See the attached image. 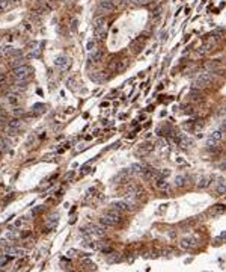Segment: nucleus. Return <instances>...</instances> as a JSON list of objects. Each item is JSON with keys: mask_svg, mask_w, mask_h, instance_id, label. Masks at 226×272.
Masks as SVG:
<instances>
[{"mask_svg": "<svg viewBox=\"0 0 226 272\" xmlns=\"http://www.w3.org/2000/svg\"><path fill=\"white\" fill-rule=\"evenodd\" d=\"M6 100H8V103H9L11 106H17V104H18V101H20V97H18L15 92H9V94L6 95Z\"/></svg>", "mask_w": 226, "mask_h": 272, "instance_id": "12", "label": "nucleus"}, {"mask_svg": "<svg viewBox=\"0 0 226 272\" xmlns=\"http://www.w3.org/2000/svg\"><path fill=\"white\" fill-rule=\"evenodd\" d=\"M208 185H210V179L208 177H202L201 180H199V183H197L199 188H206Z\"/></svg>", "mask_w": 226, "mask_h": 272, "instance_id": "23", "label": "nucleus"}, {"mask_svg": "<svg viewBox=\"0 0 226 272\" xmlns=\"http://www.w3.org/2000/svg\"><path fill=\"white\" fill-rule=\"evenodd\" d=\"M101 58H103V53H101L100 50H97V51H93V53L89 55V60H91V62H93V64H98L100 60H101Z\"/></svg>", "mask_w": 226, "mask_h": 272, "instance_id": "14", "label": "nucleus"}, {"mask_svg": "<svg viewBox=\"0 0 226 272\" xmlns=\"http://www.w3.org/2000/svg\"><path fill=\"white\" fill-rule=\"evenodd\" d=\"M91 171V168H89V166H84V168H83V171H82V175H84V174H88Z\"/></svg>", "mask_w": 226, "mask_h": 272, "instance_id": "29", "label": "nucleus"}, {"mask_svg": "<svg viewBox=\"0 0 226 272\" xmlns=\"http://www.w3.org/2000/svg\"><path fill=\"white\" fill-rule=\"evenodd\" d=\"M106 23H104V18L103 17H98V18H95V21H93V29H98V27H101V26H104Z\"/></svg>", "mask_w": 226, "mask_h": 272, "instance_id": "20", "label": "nucleus"}, {"mask_svg": "<svg viewBox=\"0 0 226 272\" xmlns=\"http://www.w3.org/2000/svg\"><path fill=\"white\" fill-rule=\"evenodd\" d=\"M197 245V242H196V239L195 238H192V236H188V238H184L181 240V247L184 248V250H192V248H195Z\"/></svg>", "mask_w": 226, "mask_h": 272, "instance_id": "7", "label": "nucleus"}, {"mask_svg": "<svg viewBox=\"0 0 226 272\" xmlns=\"http://www.w3.org/2000/svg\"><path fill=\"white\" fill-rule=\"evenodd\" d=\"M89 231H91V234H95V236H104L107 233V227L106 225H92V227H89Z\"/></svg>", "mask_w": 226, "mask_h": 272, "instance_id": "8", "label": "nucleus"}, {"mask_svg": "<svg viewBox=\"0 0 226 272\" xmlns=\"http://www.w3.org/2000/svg\"><path fill=\"white\" fill-rule=\"evenodd\" d=\"M3 80H5V76L2 74V76H0V82H3Z\"/></svg>", "mask_w": 226, "mask_h": 272, "instance_id": "35", "label": "nucleus"}, {"mask_svg": "<svg viewBox=\"0 0 226 272\" xmlns=\"http://www.w3.org/2000/svg\"><path fill=\"white\" fill-rule=\"evenodd\" d=\"M3 56H5V55H3V48L0 47V58H3Z\"/></svg>", "mask_w": 226, "mask_h": 272, "instance_id": "33", "label": "nucleus"}, {"mask_svg": "<svg viewBox=\"0 0 226 272\" xmlns=\"http://www.w3.org/2000/svg\"><path fill=\"white\" fill-rule=\"evenodd\" d=\"M75 26H77V20H74V21H73V29H75Z\"/></svg>", "mask_w": 226, "mask_h": 272, "instance_id": "34", "label": "nucleus"}, {"mask_svg": "<svg viewBox=\"0 0 226 272\" xmlns=\"http://www.w3.org/2000/svg\"><path fill=\"white\" fill-rule=\"evenodd\" d=\"M119 221H121V215H119V212H116V210L115 212H110L109 215L101 218V224L106 225V227H113V225H116Z\"/></svg>", "mask_w": 226, "mask_h": 272, "instance_id": "2", "label": "nucleus"}, {"mask_svg": "<svg viewBox=\"0 0 226 272\" xmlns=\"http://www.w3.org/2000/svg\"><path fill=\"white\" fill-rule=\"evenodd\" d=\"M54 67L59 70H66L69 67V59L66 56H57L54 60Z\"/></svg>", "mask_w": 226, "mask_h": 272, "instance_id": "6", "label": "nucleus"}, {"mask_svg": "<svg viewBox=\"0 0 226 272\" xmlns=\"http://www.w3.org/2000/svg\"><path fill=\"white\" fill-rule=\"evenodd\" d=\"M2 153H3V151H2V150H0V154H2Z\"/></svg>", "mask_w": 226, "mask_h": 272, "instance_id": "36", "label": "nucleus"}, {"mask_svg": "<svg viewBox=\"0 0 226 272\" xmlns=\"http://www.w3.org/2000/svg\"><path fill=\"white\" fill-rule=\"evenodd\" d=\"M5 252H6V254H9V256H14V257L24 256V250L17 248V247H6V248H5Z\"/></svg>", "mask_w": 226, "mask_h": 272, "instance_id": "10", "label": "nucleus"}, {"mask_svg": "<svg viewBox=\"0 0 226 272\" xmlns=\"http://www.w3.org/2000/svg\"><path fill=\"white\" fill-rule=\"evenodd\" d=\"M21 224H23V221H17V222H15V227H20Z\"/></svg>", "mask_w": 226, "mask_h": 272, "instance_id": "32", "label": "nucleus"}, {"mask_svg": "<svg viewBox=\"0 0 226 272\" xmlns=\"http://www.w3.org/2000/svg\"><path fill=\"white\" fill-rule=\"evenodd\" d=\"M113 9H115V5H113L110 0H104V2H101L100 6H98L100 12H112Z\"/></svg>", "mask_w": 226, "mask_h": 272, "instance_id": "9", "label": "nucleus"}, {"mask_svg": "<svg viewBox=\"0 0 226 272\" xmlns=\"http://www.w3.org/2000/svg\"><path fill=\"white\" fill-rule=\"evenodd\" d=\"M9 145H11V141H9V139H3V141L0 142V150H2V151H6L8 148H9Z\"/></svg>", "mask_w": 226, "mask_h": 272, "instance_id": "21", "label": "nucleus"}, {"mask_svg": "<svg viewBox=\"0 0 226 272\" xmlns=\"http://www.w3.org/2000/svg\"><path fill=\"white\" fill-rule=\"evenodd\" d=\"M146 169L148 168H145V166L140 165V163H133L131 166H130V171L134 172V174H140V175H143L146 172Z\"/></svg>", "mask_w": 226, "mask_h": 272, "instance_id": "11", "label": "nucleus"}, {"mask_svg": "<svg viewBox=\"0 0 226 272\" xmlns=\"http://www.w3.org/2000/svg\"><path fill=\"white\" fill-rule=\"evenodd\" d=\"M20 127H21V121H20V119H12V121H9V124H8V135L15 136V135L20 131Z\"/></svg>", "mask_w": 226, "mask_h": 272, "instance_id": "5", "label": "nucleus"}, {"mask_svg": "<svg viewBox=\"0 0 226 272\" xmlns=\"http://www.w3.org/2000/svg\"><path fill=\"white\" fill-rule=\"evenodd\" d=\"M178 141H179V145H181L182 148H187V147L190 145V139H188V138H186V136H181V138L178 139Z\"/></svg>", "mask_w": 226, "mask_h": 272, "instance_id": "19", "label": "nucleus"}, {"mask_svg": "<svg viewBox=\"0 0 226 272\" xmlns=\"http://www.w3.org/2000/svg\"><path fill=\"white\" fill-rule=\"evenodd\" d=\"M12 89L14 91H17V92H18V91H26V89H27V85H26V80H17V83L14 85V88H12Z\"/></svg>", "mask_w": 226, "mask_h": 272, "instance_id": "15", "label": "nucleus"}, {"mask_svg": "<svg viewBox=\"0 0 226 272\" xmlns=\"http://www.w3.org/2000/svg\"><path fill=\"white\" fill-rule=\"evenodd\" d=\"M75 254H77L75 250H68L66 251V257H75Z\"/></svg>", "mask_w": 226, "mask_h": 272, "instance_id": "26", "label": "nucleus"}, {"mask_svg": "<svg viewBox=\"0 0 226 272\" xmlns=\"http://www.w3.org/2000/svg\"><path fill=\"white\" fill-rule=\"evenodd\" d=\"M32 110L35 113H42V112H45V106H44V104H35Z\"/></svg>", "mask_w": 226, "mask_h": 272, "instance_id": "22", "label": "nucleus"}, {"mask_svg": "<svg viewBox=\"0 0 226 272\" xmlns=\"http://www.w3.org/2000/svg\"><path fill=\"white\" fill-rule=\"evenodd\" d=\"M88 50H89V51H93V50H95V41H93V39L88 42Z\"/></svg>", "mask_w": 226, "mask_h": 272, "instance_id": "25", "label": "nucleus"}, {"mask_svg": "<svg viewBox=\"0 0 226 272\" xmlns=\"http://www.w3.org/2000/svg\"><path fill=\"white\" fill-rule=\"evenodd\" d=\"M30 73H32V70L27 65H18V67H15L14 71H12V74L17 80H26V79L30 76Z\"/></svg>", "mask_w": 226, "mask_h": 272, "instance_id": "1", "label": "nucleus"}, {"mask_svg": "<svg viewBox=\"0 0 226 272\" xmlns=\"http://www.w3.org/2000/svg\"><path fill=\"white\" fill-rule=\"evenodd\" d=\"M210 138H211V139H214L216 142H219L220 139L223 138V130H222V129H220V130H216V131H214V133H213Z\"/></svg>", "mask_w": 226, "mask_h": 272, "instance_id": "17", "label": "nucleus"}, {"mask_svg": "<svg viewBox=\"0 0 226 272\" xmlns=\"http://www.w3.org/2000/svg\"><path fill=\"white\" fill-rule=\"evenodd\" d=\"M148 2H149V0H139V3H140V5H145V3H148Z\"/></svg>", "mask_w": 226, "mask_h": 272, "instance_id": "31", "label": "nucleus"}, {"mask_svg": "<svg viewBox=\"0 0 226 272\" xmlns=\"http://www.w3.org/2000/svg\"><path fill=\"white\" fill-rule=\"evenodd\" d=\"M213 80V76L208 74V73H202L201 76H197V79L195 80V88H197V89H202V88H206L208 85L211 83Z\"/></svg>", "mask_w": 226, "mask_h": 272, "instance_id": "3", "label": "nucleus"}, {"mask_svg": "<svg viewBox=\"0 0 226 272\" xmlns=\"http://www.w3.org/2000/svg\"><path fill=\"white\" fill-rule=\"evenodd\" d=\"M127 64H128V60H121L119 65L116 67V71H124L125 67H127Z\"/></svg>", "mask_w": 226, "mask_h": 272, "instance_id": "24", "label": "nucleus"}, {"mask_svg": "<svg viewBox=\"0 0 226 272\" xmlns=\"http://www.w3.org/2000/svg\"><path fill=\"white\" fill-rule=\"evenodd\" d=\"M11 0H0V11H6L11 8Z\"/></svg>", "mask_w": 226, "mask_h": 272, "instance_id": "18", "label": "nucleus"}, {"mask_svg": "<svg viewBox=\"0 0 226 272\" xmlns=\"http://www.w3.org/2000/svg\"><path fill=\"white\" fill-rule=\"evenodd\" d=\"M42 210H44V207H42V206H41V207H36V209H33V210H32V215H38V213L42 212Z\"/></svg>", "mask_w": 226, "mask_h": 272, "instance_id": "27", "label": "nucleus"}, {"mask_svg": "<svg viewBox=\"0 0 226 272\" xmlns=\"http://www.w3.org/2000/svg\"><path fill=\"white\" fill-rule=\"evenodd\" d=\"M15 238H17V233H15V231H9V233H8V239L12 240V239H15Z\"/></svg>", "mask_w": 226, "mask_h": 272, "instance_id": "28", "label": "nucleus"}, {"mask_svg": "<svg viewBox=\"0 0 226 272\" xmlns=\"http://www.w3.org/2000/svg\"><path fill=\"white\" fill-rule=\"evenodd\" d=\"M186 183H187V179L184 177V175H178V177L175 179V186H176V188L186 186Z\"/></svg>", "mask_w": 226, "mask_h": 272, "instance_id": "16", "label": "nucleus"}, {"mask_svg": "<svg viewBox=\"0 0 226 272\" xmlns=\"http://www.w3.org/2000/svg\"><path fill=\"white\" fill-rule=\"evenodd\" d=\"M216 189H217V194H219V195H223L225 194L226 188H225V180L223 179H219V180L216 181Z\"/></svg>", "mask_w": 226, "mask_h": 272, "instance_id": "13", "label": "nucleus"}, {"mask_svg": "<svg viewBox=\"0 0 226 272\" xmlns=\"http://www.w3.org/2000/svg\"><path fill=\"white\" fill-rule=\"evenodd\" d=\"M73 175H74L73 172H69V174H66V177H65V180H71V179H73Z\"/></svg>", "mask_w": 226, "mask_h": 272, "instance_id": "30", "label": "nucleus"}, {"mask_svg": "<svg viewBox=\"0 0 226 272\" xmlns=\"http://www.w3.org/2000/svg\"><path fill=\"white\" fill-rule=\"evenodd\" d=\"M113 210H116V212L122 213V212H127V210H133V204L127 203V201H115V203L112 204Z\"/></svg>", "mask_w": 226, "mask_h": 272, "instance_id": "4", "label": "nucleus"}]
</instances>
